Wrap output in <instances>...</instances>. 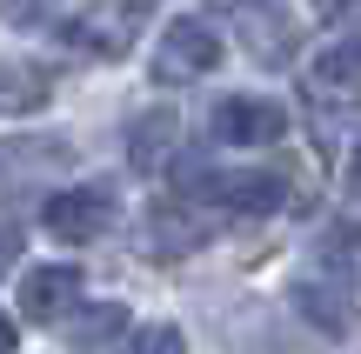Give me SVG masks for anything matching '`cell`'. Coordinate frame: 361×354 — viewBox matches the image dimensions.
I'll list each match as a JSON object with an SVG mask.
<instances>
[{
  "mask_svg": "<svg viewBox=\"0 0 361 354\" xmlns=\"http://www.w3.org/2000/svg\"><path fill=\"white\" fill-rule=\"evenodd\" d=\"M154 20V0H87L74 20H61V47L87 53V61H121Z\"/></svg>",
  "mask_w": 361,
  "mask_h": 354,
  "instance_id": "obj_1",
  "label": "cell"
},
{
  "mask_svg": "<svg viewBox=\"0 0 361 354\" xmlns=\"http://www.w3.org/2000/svg\"><path fill=\"white\" fill-rule=\"evenodd\" d=\"M180 187H194L221 214H281L288 208V181L268 174V167H214V174L180 167Z\"/></svg>",
  "mask_w": 361,
  "mask_h": 354,
  "instance_id": "obj_2",
  "label": "cell"
},
{
  "mask_svg": "<svg viewBox=\"0 0 361 354\" xmlns=\"http://www.w3.org/2000/svg\"><path fill=\"white\" fill-rule=\"evenodd\" d=\"M221 67V34L207 20H168L154 47V80L161 87H188V80H207Z\"/></svg>",
  "mask_w": 361,
  "mask_h": 354,
  "instance_id": "obj_3",
  "label": "cell"
},
{
  "mask_svg": "<svg viewBox=\"0 0 361 354\" xmlns=\"http://www.w3.org/2000/svg\"><path fill=\"white\" fill-rule=\"evenodd\" d=\"M40 227H47L54 241H67V248H80V241H101L107 227H114V187L87 181V187H61V194H47Z\"/></svg>",
  "mask_w": 361,
  "mask_h": 354,
  "instance_id": "obj_4",
  "label": "cell"
},
{
  "mask_svg": "<svg viewBox=\"0 0 361 354\" xmlns=\"http://www.w3.org/2000/svg\"><path fill=\"white\" fill-rule=\"evenodd\" d=\"M207 134H214L221 147H268V141L288 134V107L261 101V94H228V101H214V114H207Z\"/></svg>",
  "mask_w": 361,
  "mask_h": 354,
  "instance_id": "obj_5",
  "label": "cell"
},
{
  "mask_svg": "<svg viewBox=\"0 0 361 354\" xmlns=\"http://www.w3.org/2000/svg\"><path fill=\"white\" fill-rule=\"evenodd\" d=\"M228 20H234V34L247 40V61L288 67V53H295V20H288L274 0H228Z\"/></svg>",
  "mask_w": 361,
  "mask_h": 354,
  "instance_id": "obj_6",
  "label": "cell"
},
{
  "mask_svg": "<svg viewBox=\"0 0 361 354\" xmlns=\"http://www.w3.org/2000/svg\"><path fill=\"white\" fill-rule=\"evenodd\" d=\"M288 301H295V315L308 321L314 334H328V341H355V328H361V308H355V294L341 288V281H322V274H308V281H295V288H288Z\"/></svg>",
  "mask_w": 361,
  "mask_h": 354,
  "instance_id": "obj_7",
  "label": "cell"
},
{
  "mask_svg": "<svg viewBox=\"0 0 361 354\" xmlns=\"http://www.w3.org/2000/svg\"><path fill=\"white\" fill-rule=\"evenodd\" d=\"M207 234H214V221H207L201 208H180V201H154L141 221V248L154 254V261H180V254L207 248Z\"/></svg>",
  "mask_w": 361,
  "mask_h": 354,
  "instance_id": "obj_8",
  "label": "cell"
},
{
  "mask_svg": "<svg viewBox=\"0 0 361 354\" xmlns=\"http://www.w3.org/2000/svg\"><path fill=\"white\" fill-rule=\"evenodd\" d=\"M80 308V267H67V261H47V267H27V281H20V315L27 321H67Z\"/></svg>",
  "mask_w": 361,
  "mask_h": 354,
  "instance_id": "obj_9",
  "label": "cell"
},
{
  "mask_svg": "<svg viewBox=\"0 0 361 354\" xmlns=\"http://www.w3.org/2000/svg\"><path fill=\"white\" fill-rule=\"evenodd\" d=\"M174 141H180V114L174 107H147V114L128 127V167L134 174H161L168 154H174Z\"/></svg>",
  "mask_w": 361,
  "mask_h": 354,
  "instance_id": "obj_10",
  "label": "cell"
},
{
  "mask_svg": "<svg viewBox=\"0 0 361 354\" xmlns=\"http://www.w3.org/2000/svg\"><path fill=\"white\" fill-rule=\"evenodd\" d=\"M74 160L67 134H27V141H0V174L7 181H34V174H61Z\"/></svg>",
  "mask_w": 361,
  "mask_h": 354,
  "instance_id": "obj_11",
  "label": "cell"
},
{
  "mask_svg": "<svg viewBox=\"0 0 361 354\" xmlns=\"http://www.w3.org/2000/svg\"><path fill=\"white\" fill-rule=\"evenodd\" d=\"M54 101V74L40 61H0V114L20 120V114H40Z\"/></svg>",
  "mask_w": 361,
  "mask_h": 354,
  "instance_id": "obj_12",
  "label": "cell"
},
{
  "mask_svg": "<svg viewBox=\"0 0 361 354\" xmlns=\"http://www.w3.org/2000/svg\"><path fill=\"white\" fill-rule=\"evenodd\" d=\"M314 87L335 94V101H355V107H361V34L341 40V47H328L322 61H314Z\"/></svg>",
  "mask_w": 361,
  "mask_h": 354,
  "instance_id": "obj_13",
  "label": "cell"
},
{
  "mask_svg": "<svg viewBox=\"0 0 361 354\" xmlns=\"http://www.w3.org/2000/svg\"><path fill=\"white\" fill-rule=\"evenodd\" d=\"M128 334V308L121 301H101V308H80V315H67V341L80 354H101L107 341H121Z\"/></svg>",
  "mask_w": 361,
  "mask_h": 354,
  "instance_id": "obj_14",
  "label": "cell"
},
{
  "mask_svg": "<svg viewBox=\"0 0 361 354\" xmlns=\"http://www.w3.org/2000/svg\"><path fill=\"white\" fill-rule=\"evenodd\" d=\"M322 261L341 288H361V221H341L335 234L322 241Z\"/></svg>",
  "mask_w": 361,
  "mask_h": 354,
  "instance_id": "obj_15",
  "label": "cell"
},
{
  "mask_svg": "<svg viewBox=\"0 0 361 354\" xmlns=\"http://www.w3.org/2000/svg\"><path fill=\"white\" fill-rule=\"evenodd\" d=\"M114 354H188V334H180L174 321H141V328L121 334Z\"/></svg>",
  "mask_w": 361,
  "mask_h": 354,
  "instance_id": "obj_16",
  "label": "cell"
},
{
  "mask_svg": "<svg viewBox=\"0 0 361 354\" xmlns=\"http://www.w3.org/2000/svg\"><path fill=\"white\" fill-rule=\"evenodd\" d=\"M20 248H27V234H20L13 221H0V274H7V267L20 261Z\"/></svg>",
  "mask_w": 361,
  "mask_h": 354,
  "instance_id": "obj_17",
  "label": "cell"
},
{
  "mask_svg": "<svg viewBox=\"0 0 361 354\" xmlns=\"http://www.w3.org/2000/svg\"><path fill=\"white\" fill-rule=\"evenodd\" d=\"M0 13H7L13 27H34L40 20V0H0Z\"/></svg>",
  "mask_w": 361,
  "mask_h": 354,
  "instance_id": "obj_18",
  "label": "cell"
},
{
  "mask_svg": "<svg viewBox=\"0 0 361 354\" xmlns=\"http://www.w3.org/2000/svg\"><path fill=\"white\" fill-rule=\"evenodd\" d=\"M361 0H322V20H355Z\"/></svg>",
  "mask_w": 361,
  "mask_h": 354,
  "instance_id": "obj_19",
  "label": "cell"
},
{
  "mask_svg": "<svg viewBox=\"0 0 361 354\" xmlns=\"http://www.w3.org/2000/svg\"><path fill=\"white\" fill-rule=\"evenodd\" d=\"M13 341H20V328H13V315L0 308V354H13Z\"/></svg>",
  "mask_w": 361,
  "mask_h": 354,
  "instance_id": "obj_20",
  "label": "cell"
},
{
  "mask_svg": "<svg viewBox=\"0 0 361 354\" xmlns=\"http://www.w3.org/2000/svg\"><path fill=\"white\" fill-rule=\"evenodd\" d=\"M348 194L361 201V147H355V154H348Z\"/></svg>",
  "mask_w": 361,
  "mask_h": 354,
  "instance_id": "obj_21",
  "label": "cell"
}]
</instances>
